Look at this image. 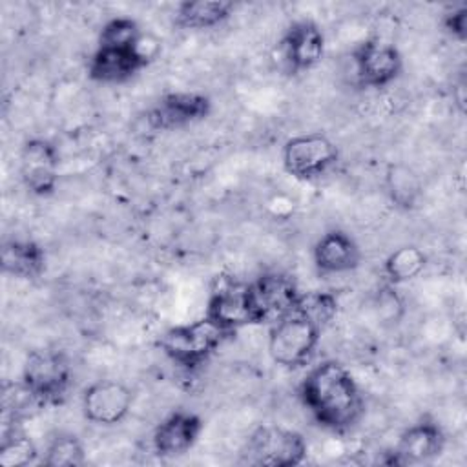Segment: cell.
Wrapping results in <instances>:
<instances>
[{"label": "cell", "instance_id": "cell-19", "mask_svg": "<svg viewBox=\"0 0 467 467\" xmlns=\"http://www.w3.org/2000/svg\"><path fill=\"white\" fill-rule=\"evenodd\" d=\"M230 0H184L175 7V26L190 31L213 29L224 24L234 13Z\"/></svg>", "mask_w": 467, "mask_h": 467}, {"label": "cell", "instance_id": "cell-17", "mask_svg": "<svg viewBox=\"0 0 467 467\" xmlns=\"http://www.w3.org/2000/svg\"><path fill=\"white\" fill-rule=\"evenodd\" d=\"M361 248L343 230L325 232L312 246V261L319 274H348L361 265Z\"/></svg>", "mask_w": 467, "mask_h": 467}, {"label": "cell", "instance_id": "cell-15", "mask_svg": "<svg viewBox=\"0 0 467 467\" xmlns=\"http://www.w3.org/2000/svg\"><path fill=\"white\" fill-rule=\"evenodd\" d=\"M279 51L292 73L316 67L325 55V35L319 24L310 18L294 20L279 40Z\"/></svg>", "mask_w": 467, "mask_h": 467}, {"label": "cell", "instance_id": "cell-10", "mask_svg": "<svg viewBox=\"0 0 467 467\" xmlns=\"http://www.w3.org/2000/svg\"><path fill=\"white\" fill-rule=\"evenodd\" d=\"M212 113V99L199 91H170L146 111V122L155 131L181 130L204 120Z\"/></svg>", "mask_w": 467, "mask_h": 467}, {"label": "cell", "instance_id": "cell-4", "mask_svg": "<svg viewBox=\"0 0 467 467\" xmlns=\"http://www.w3.org/2000/svg\"><path fill=\"white\" fill-rule=\"evenodd\" d=\"M71 378L73 370L66 354L49 348L29 350L20 376L42 407L60 405L67 396Z\"/></svg>", "mask_w": 467, "mask_h": 467}, {"label": "cell", "instance_id": "cell-21", "mask_svg": "<svg viewBox=\"0 0 467 467\" xmlns=\"http://www.w3.org/2000/svg\"><path fill=\"white\" fill-rule=\"evenodd\" d=\"M38 447L29 434L18 425L4 427L0 441V465L2 467H27L38 462Z\"/></svg>", "mask_w": 467, "mask_h": 467}, {"label": "cell", "instance_id": "cell-26", "mask_svg": "<svg viewBox=\"0 0 467 467\" xmlns=\"http://www.w3.org/2000/svg\"><path fill=\"white\" fill-rule=\"evenodd\" d=\"M441 27L451 38H454L458 42H465V38H467V5L465 4L449 5L441 13Z\"/></svg>", "mask_w": 467, "mask_h": 467}, {"label": "cell", "instance_id": "cell-14", "mask_svg": "<svg viewBox=\"0 0 467 467\" xmlns=\"http://www.w3.org/2000/svg\"><path fill=\"white\" fill-rule=\"evenodd\" d=\"M133 403L131 390L113 379H99L82 392V414L100 427L119 425L130 414Z\"/></svg>", "mask_w": 467, "mask_h": 467}, {"label": "cell", "instance_id": "cell-7", "mask_svg": "<svg viewBox=\"0 0 467 467\" xmlns=\"http://www.w3.org/2000/svg\"><path fill=\"white\" fill-rule=\"evenodd\" d=\"M204 316L230 334L243 327L257 325L250 285L234 277H217L208 296Z\"/></svg>", "mask_w": 467, "mask_h": 467}, {"label": "cell", "instance_id": "cell-12", "mask_svg": "<svg viewBox=\"0 0 467 467\" xmlns=\"http://www.w3.org/2000/svg\"><path fill=\"white\" fill-rule=\"evenodd\" d=\"M248 285L257 325H272L290 314L301 294L296 281L283 272H265Z\"/></svg>", "mask_w": 467, "mask_h": 467}, {"label": "cell", "instance_id": "cell-24", "mask_svg": "<svg viewBox=\"0 0 467 467\" xmlns=\"http://www.w3.org/2000/svg\"><path fill=\"white\" fill-rule=\"evenodd\" d=\"M387 192L400 208H412L420 195V181L405 164H392L387 171Z\"/></svg>", "mask_w": 467, "mask_h": 467}, {"label": "cell", "instance_id": "cell-25", "mask_svg": "<svg viewBox=\"0 0 467 467\" xmlns=\"http://www.w3.org/2000/svg\"><path fill=\"white\" fill-rule=\"evenodd\" d=\"M337 297L330 292L321 290H308L301 292L296 303V310L310 317L321 328H325L337 314Z\"/></svg>", "mask_w": 467, "mask_h": 467}, {"label": "cell", "instance_id": "cell-20", "mask_svg": "<svg viewBox=\"0 0 467 467\" xmlns=\"http://www.w3.org/2000/svg\"><path fill=\"white\" fill-rule=\"evenodd\" d=\"M427 266L425 252L416 244H401L383 261V275L389 285H403L416 279Z\"/></svg>", "mask_w": 467, "mask_h": 467}, {"label": "cell", "instance_id": "cell-18", "mask_svg": "<svg viewBox=\"0 0 467 467\" xmlns=\"http://www.w3.org/2000/svg\"><path fill=\"white\" fill-rule=\"evenodd\" d=\"M0 266L5 275L31 281L46 270V252L31 239H5L0 250Z\"/></svg>", "mask_w": 467, "mask_h": 467}, {"label": "cell", "instance_id": "cell-9", "mask_svg": "<svg viewBox=\"0 0 467 467\" xmlns=\"http://www.w3.org/2000/svg\"><path fill=\"white\" fill-rule=\"evenodd\" d=\"M60 155L57 146L44 137L24 140L18 153V173L26 190L35 197H49L58 184Z\"/></svg>", "mask_w": 467, "mask_h": 467}, {"label": "cell", "instance_id": "cell-23", "mask_svg": "<svg viewBox=\"0 0 467 467\" xmlns=\"http://www.w3.org/2000/svg\"><path fill=\"white\" fill-rule=\"evenodd\" d=\"M142 29L131 16H113L104 22L97 46L108 47H137L142 40Z\"/></svg>", "mask_w": 467, "mask_h": 467}, {"label": "cell", "instance_id": "cell-8", "mask_svg": "<svg viewBox=\"0 0 467 467\" xmlns=\"http://www.w3.org/2000/svg\"><path fill=\"white\" fill-rule=\"evenodd\" d=\"M354 73L363 88L381 89L390 86L403 71L400 49L381 38H367L352 49Z\"/></svg>", "mask_w": 467, "mask_h": 467}, {"label": "cell", "instance_id": "cell-5", "mask_svg": "<svg viewBox=\"0 0 467 467\" xmlns=\"http://www.w3.org/2000/svg\"><path fill=\"white\" fill-rule=\"evenodd\" d=\"M308 443L294 429L279 425H259L246 441L244 458L252 465L296 467L305 462Z\"/></svg>", "mask_w": 467, "mask_h": 467}, {"label": "cell", "instance_id": "cell-16", "mask_svg": "<svg viewBox=\"0 0 467 467\" xmlns=\"http://www.w3.org/2000/svg\"><path fill=\"white\" fill-rule=\"evenodd\" d=\"M202 429L204 423L199 414L177 409L157 423L151 434V447L161 458L182 456L197 443Z\"/></svg>", "mask_w": 467, "mask_h": 467}, {"label": "cell", "instance_id": "cell-22", "mask_svg": "<svg viewBox=\"0 0 467 467\" xmlns=\"http://www.w3.org/2000/svg\"><path fill=\"white\" fill-rule=\"evenodd\" d=\"M46 467H80L86 463V449L78 436L71 432L55 434L40 460Z\"/></svg>", "mask_w": 467, "mask_h": 467}, {"label": "cell", "instance_id": "cell-1", "mask_svg": "<svg viewBox=\"0 0 467 467\" xmlns=\"http://www.w3.org/2000/svg\"><path fill=\"white\" fill-rule=\"evenodd\" d=\"M299 398L316 423L332 432L352 429L365 407L358 381L336 359H325L306 370L299 383Z\"/></svg>", "mask_w": 467, "mask_h": 467}, {"label": "cell", "instance_id": "cell-11", "mask_svg": "<svg viewBox=\"0 0 467 467\" xmlns=\"http://www.w3.org/2000/svg\"><path fill=\"white\" fill-rule=\"evenodd\" d=\"M144 42L146 38L142 36L140 46L137 47L97 46L86 66L89 80L99 84H122L133 78L155 57Z\"/></svg>", "mask_w": 467, "mask_h": 467}, {"label": "cell", "instance_id": "cell-6", "mask_svg": "<svg viewBox=\"0 0 467 467\" xmlns=\"http://www.w3.org/2000/svg\"><path fill=\"white\" fill-rule=\"evenodd\" d=\"M283 168L299 181H314L325 175L339 161L337 146L321 131L290 137L281 151Z\"/></svg>", "mask_w": 467, "mask_h": 467}, {"label": "cell", "instance_id": "cell-2", "mask_svg": "<svg viewBox=\"0 0 467 467\" xmlns=\"http://www.w3.org/2000/svg\"><path fill=\"white\" fill-rule=\"evenodd\" d=\"M232 334L206 316L164 330L157 341L161 352L177 367L192 372L202 367Z\"/></svg>", "mask_w": 467, "mask_h": 467}, {"label": "cell", "instance_id": "cell-13", "mask_svg": "<svg viewBox=\"0 0 467 467\" xmlns=\"http://www.w3.org/2000/svg\"><path fill=\"white\" fill-rule=\"evenodd\" d=\"M445 449L443 429L429 418L409 425L389 451V465H421L438 458Z\"/></svg>", "mask_w": 467, "mask_h": 467}, {"label": "cell", "instance_id": "cell-3", "mask_svg": "<svg viewBox=\"0 0 467 467\" xmlns=\"http://www.w3.org/2000/svg\"><path fill=\"white\" fill-rule=\"evenodd\" d=\"M323 328L299 310H292L268 330V354L283 368L294 370L306 367L314 358Z\"/></svg>", "mask_w": 467, "mask_h": 467}]
</instances>
